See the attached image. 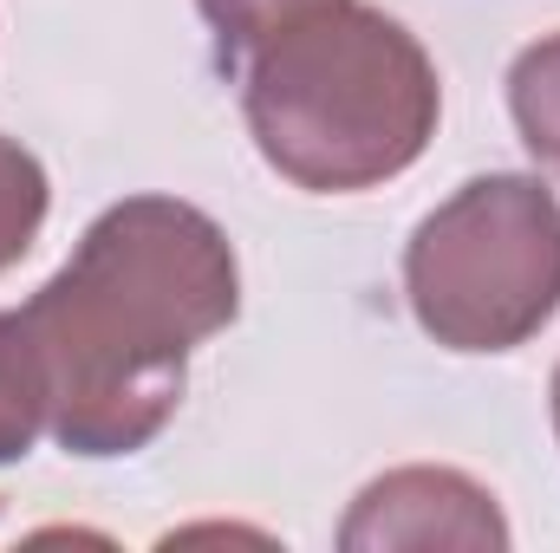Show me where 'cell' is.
Listing matches in <instances>:
<instances>
[{"label": "cell", "instance_id": "1", "mask_svg": "<svg viewBox=\"0 0 560 553\" xmlns=\"http://www.w3.org/2000/svg\"><path fill=\"white\" fill-rule=\"evenodd\" d=\"M235 313L242 268L215 215L176 196L112 202L20 306L52 443L85 462L150 449L183 404L189 352Z\"/></svg>", "mask_w": 560, "mask_h": 553}, {"label": "cell", "instance_id": "2", "mask_svg": "<svg viewBox=\"0 0 560 553\" xmlns=\"http://www.w3.org/2000/svg\"><path fill=\"white\" fill-rule=\"evenodd\" d=\"M215 72L242 92L261 163L306 196L405 176L443 118L423 39L372 0H293Z\"/></svg>", "mask_w": 560, "mask_h": 553}, {"label": "cell", "instance_id": "3", "mask_svg": "<svg viewBox=\"0 0 560 553\" xmlns=\"http://www.w3.org/2000/svg\"><path fill=\"white\" fill-rule=\"evenodd\" d=\"M405 299L443 352H515L560 313V196L528 169L469 176L405 242Z\"/></svg>", "mask_w": 560, "mask_h": 553}, {"label": "cell", "instance_id": "4", "mask_svg": "<svg viewBox=\"0 0 560 553\" xmlns=\"http://www.w3.org/2000/svg\"><path fill=\"white\" fill-rule=\"evenodd\" d=\"M515 541L495 495L443 462H411V469H385L378 482H365L339 521V548L346 553H502Z\"/></svg>", "mask_w": 560, "mask_h": 553}, {"label": "cell", "instance_id": "5", "mask_svg": "<svg viewBox=\"0 0 560 553\" xmlns=\"http://www.w3.org/2000/svg\"><path fill=\"white\" fill-rule=\"evenodd\" d=\"M509 118L528 143V156L560 176V33L515 52V66H509Z\"/></svg>", "mask_w": 560, "mask_h": 553}, {"label": "cell", "instance_id": "6", "mask_svg": "<svg viewBox=\"0 0 560 553\" xmlns=\"http://www.w3.org/2000/svg\"><path fill=\"white\" fill-rule=\"evenodd\" d=\"M39 430H46V391H39L33 345L20 332V313H0V469L26 462Z\"/></svg>", "mask_w": 560, "mask_h": 553}, {"label": "cell", "instance_id": "7", "mask_svg": "<svg viewBox=\"0 0 560 553\" xmlns=\"http://www.w3.org/2000/svg\"><path fill=\"white\" fill-rule=\"evenodd\" d=\"M46 209H52L46 163L20 138H0V274L33 255V242L46 228Z\"/></svg>", "mask_w": 560, "mask_h": 553}, {"label": "cell", "instance_id": "8", "mask_svg": "<svg viewBox=\"0 0 560 553\" xmlns=\"http://www.w3.org/2000/svg\"><path fill=\"white\" fill-rule=\"evenodd\" d=\"M293 0H196V13L209 20V33H215V66L229 59V52H242L275 13H287Z\"/></svg>", "mask_w": 560, "mask_h": 553}, {"label": "cell", "instance_id": "9", "mask_svg": "<svg viewBox=\"0 0 560 553\" xmlns=\"http://www.w3.org/2000/svg\"><path fill=\"white\" fill-rule=\"evenodd\" d=\"M548 398H555V436H560V365H555V385H548Z\"/></svg>", "mask_w": 560, "mask_h": 553}]
</instances>
